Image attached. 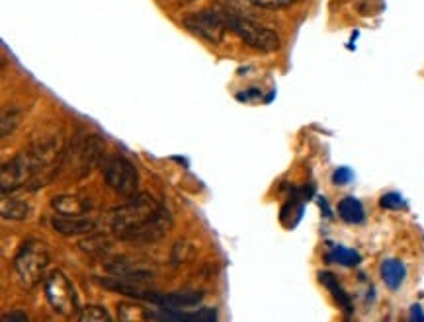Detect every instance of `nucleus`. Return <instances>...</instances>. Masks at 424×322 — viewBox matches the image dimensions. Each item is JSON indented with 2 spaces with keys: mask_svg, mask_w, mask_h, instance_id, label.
<instances>
[{
  "mask_svg": "<svg viewBox=\"0 0 424 322\" xmlns=\"http://www.w3.org/2000/svg\"><path fill=\"white\" fill-rule=\"evenodd\" d=\"M172 225L167 207H163L149 193H135L128 203L112 211L110 227L119 240L149 245L163 238Z\"/></svg>",
  "mask_w": 424,
  "mask_h": 322,
  "instance_id": "nucleus-1",
  "label": "nucleus"
},
{
  "mask_svg": "<svg viewBox=\"0 0 424 322\" xmlns=\"http://www.w3.org/2000/svg\"><path fill=\"white\" fill-rule=\"evenodd\" d=\"M49 266V248L38 238H30L14 256V271L22 289H34Z\"/></svg>",
  "mask_w": 424,
  "mask_h": 322,
  "instance_id": "nucleus-2",
  "label": "nucleus"
},
{
  "mask_svg": "<svg viewBox=\"0 0 424 322\" xmlns=\"http://www.w3.org/2000/svg\"><path fill=\"white\" fill-rule=\"evenodd\" d=\"M104 156V141L94 133H78L73 147L64 155L63 166H69L75 178H84L100 164Z\"/></svg>",
  "mask_w": 424,
  "mask_h": 322,
  "instance_id": "nucleus-3",
  "label": "nucleus"
},
{
  "mask_svg": "<svg viewBox=\"0 0 424 322\" xmlns=\"http://www.w3.org/2000/svg\"><path fill=\"white\" fill-rule=\"evenodd\" d=\"M223 16H225V22H227V27L231 29L235 36H239L241 41H244L250 49H257L260 53H272L280 49V36L270 29V27L262 26L250 18H244V16H239V14L225 12L223 10Z\"/></svg>",
  "mask_w": 424,
  "mask_h": 322,
  "instance_id": "nucleus-4",
  "label": "nucleus"
},
{
  "mask_svg": "<svg viewBox=\"0 0 424 322\" xmlns=\"http://www.w3.org/2000/svg\"><path fill=\"white\" fill-rule=\"evenodd\" d=\"M45 297L51 305V309L61 317H78V295L73 282L61 270H53L43 280Z\"/></svg>",
  "mask_w": 424,
  "mask_h": 322,
  "instance_id": "nucleus-5",
  "label": "nucleus"
},
{
  "mask_svg": "<svg viewBox=\"0 0 424 322\" xmlns=\"http://www.w3.org/2000/svg\"><path fill=\"white\" fill-rule=\"evenodd\" d=\"M106 186L121 197H131L139 193V172L126 156H112L104 164Z\"/></svg>",
  "mask_w": 424,
  "mask_h": 322,
  "instance_id": "nucleus-6",
  "label": "nucleus"
},
{
  "mask_svg": "<svg viewBox=\"0 0 424 322\" xmlns=\"http://www.w3.org/2000/svg\"><path fill=\"white\" fill-rule=\"evenodd\" d=\"M184 26L188 27L198 38L206 39L209 43H221L225 32L229 29L225 16L219 10H200L184 18Z\"/></svg>",
  "mask_w": 424,
  "mask_h": 322,
  "instance_id": "nucleus-7",
  "label": "nucleus"
},
{
  "mask_svg": "<svg viewBox=\"0 0 424 322\" xmlns=\"http://www.w3.org/2000/svg\"><path fill=\"white\" fill-rule=\"evenodd\" d=\"M0 182H2V186H0L2 193H12L20 188H26L34 182V168L30 164L24 151L14 156L12 160L2 164Z\"/></svg>",
  "mask_w": 424,
  "mask_h": 322,
  "instance_id": "nucleus-8",
  "label": "nucleus"
},
{
  "mask_svg": "<svg viewBox=\"0 0 424 322\" xmlns=\"http://www.w3.org/2000/svg\"><path fill=\"white\" fill-rule=\"evenodd\" d=\"M53 211L57 215H67V217H77V215H86L91 211V201L78 195L63 193V195H55L51 199Z\"/></svg>",
  "mask_w": 424,
  "mask_h": 322,
  "instance_id": "nucleus-9",
  "label": "nucleus"
},
{
  "mask_svg": "<svg viewBox=\"0 0 424 322\" xmlns=\"http://www.w3.org/2000/svg\"><path fill=\"white\" fill-rule=\"evenodd\" d=\"M51 227L61 234L67 236H75V234H86V232L94 231L96 223L94 219H89L84 215H77V217H67V215H55L51 219Z\"/></svg>",
  "mask_w": 424,
  "mask_h": 322,
  "instance_id": "nucleus-10",
  "label": "nucleus"
},
{
  "mask_svg": "<svg viewBox=\"0 0 424 322\" xmlns=\"http://www.w3.org/2000/svg\"><path fill=\"white\" fill-rule=\"evenodd\" d=\"M405 275H407V270H405L403 262H399V260H386L381 264V277H384V284L389 289H399L401 284L405 282Z\"/></svg>",
  "mask_w": 424,
  "mask_h": 322,
  "instance_id": "nucleus-11",
  "label": "nucleus"
},
{
  "mask_svg": "<svg viewBox=\"0 0 424 322\" xmlns=\"http://www.w3.org/2000/svg\"><path fill=\"white\" fill-rule=\"evenodd\" d=\"M30 213H32V206L27 201L4 195V199H2V217L4 219L24 221L30 217Z\"/></svg>",
  "mask_w": 424,
  "mask_h": 322,
  "instance_id": "nucleus-12",
  "label": "nucleus"
},
{
  "mask_svg": "<svg viewBox=\"0 0 424 322\" xmlns=\"http://www.w3.org/2000/svg\"><path fill=\"white\" fill-rule=\"evenodd\" d=\"M338 215H340V219L346 221V223H352V225L362 223L364 217H366L364 206H362L356 197H344V199L338 203Z\"/></svg>",
  "mask_w": 424,
  "mask_h": 322,
  "instance_id": "nucleus-13",
  "label": "nucleus"
},
{
  "mask_svg": "<svg viewBox=\"0 0 424 322\" xmlns=\"http://www.w3.org/2000/svg\"><path fill=\"white\" fill-rule=\"evenodd\" d=\"M319 277H321V282L325 284V287L333 293L334 301L342 307L344 310H352V303H350V297L346 295V291L342 289V285L338 284V280L334 277L333 273H327V271H322V273H319Z\"/></svg>",
  "mask_w": 424,
  "mask_h": 322,
  "instance_id": "nucleus-14",
  "label": "nucleus"
},
{
  "mask_svg": "<svg viewBox=\"0 0 424 322\" xmlns=\"http://www.w3.org/2000/svg\"><path fill=\"white\" fill-rule=\"evenodd\" d=\"M327 260H329L331 264H340V266L352 268V266H358V264H360L362 256L356 250H350V248H344V246H333L331 252L327 254Z\"/></svg>",
  "mask_w": 424,
  "mask_h": 322,
  "instance_id": "nucleus-15",
  "label": "nucleus"
},
{
  "mask_svg": "<svg viewBox=\"0 0 424 322\" xmlns=\"http://www.w3.org/2000/svg\"><path fill=\"white\" fill-rule=\"evenodd\" d=\"M77 319L82 322H104V321L110 322L112 321V317L108 314V310L104 309V307H100V305H89V307L80 309Z\"/></svg>",
  "mask_w": 424,
  "mask_h": 322,
  "instance_id": "nucleus-16",
  "label": "nucleus"
},
{
  "mask_svg": "<svg viewBox=\"0 0 424 322\" xmlns=\"http://www.w3.org/2000/svg\"><path fill=\"white\" fill-rule=\"evenodd\" d=\"M20 119H22V114L18 110H14V108L6 110L2 114V137H8L14 129L20 125Z\"/></svg>",
  "mask_w": 424,
  "mask_h": 322,
  "instance_id": "nucleus-17",
  "label": "nucleus"
},
{
  "mask_svg": "<svg viewBox=\"0 0 424 322\" xmlns=\"http://www.w3.org/2000/svg\"><path fill=\"white\" fill-rule=\"evenodd\" d=\"M250 4H255L258 8H266V10H278V8H287L292 4H296L297 0H248Z\"/></svg>",
  "mask_w": 424,
  "mask_h": 322,
  "instance_id": "nucleus-18",
  "label": "nucleus"
},
{
  "mask_svg": "<svg viewBox=\"0 0 424 322\" xmlns=\"http://www.w3.org/2000/svg\"><path fill=\"white\" fill-rule=\"evenodd\" d=\"M379 203H381L384 209H403L405 207V199L399 193H386Z\"/></svg>",
  "mask_w": 424,
  "mask_h": 322,
  "instance_id": "nucleus-19",
  "label": "nucleus"
},
{
  "mask_svg": "<svg viewBox=\"0 0 424 322\" xmlns=\"http://www.w3.org/2000/svg\"><path fill=\"white\" fill-rule=\"evenodd\" d=\"M333 180L336 186H344V184L352 180V172H350L348 168H338V170L334 172Z\"/></svg>",
  "mask_w": 424,
  "mask_h": 322,
  "instance_id": "nucleus-20",
  "label": "nucleus"
},
{
  "mask_svg": "<svg viewBox=\"0 0 424 322\" xmlns=\"http://www.w3.org/2000/svg\"><path fill=\"white\" fill-rule=\"evenodd\" d=\"M4 321L8 322H14V321H18V322H26L27 321V314H24V312H10V314H4Z\"/></svg>",
  "mask_w": 424,
  "mask_h": 322,
  "instance_id": "nucleus-21",
  "label": "nucleus"
},
{
  "mask_svg": "<svg viewBox=\"0 0 424 322\" xmlns=\"http://www.w3.org/2000/svg\"><path fill=\"white\" fill-rule=\"evenodd\" d=\"M411 319H412V321H424V314H423V309H421V307H412V312H411Z\"/></svg>",
  "mask_w": 424,
  "mask_h": 322,
  "instance_id": "nucleus-22",
  "label": "nucleus"
}]
</instances>
